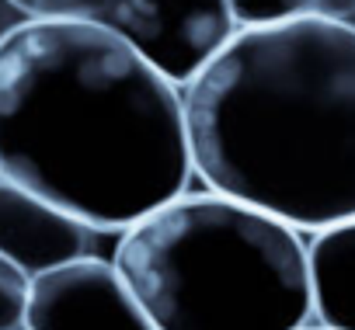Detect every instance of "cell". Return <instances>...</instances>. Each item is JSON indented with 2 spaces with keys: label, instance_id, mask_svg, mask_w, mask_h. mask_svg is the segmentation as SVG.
I'll use <instances>...</instances> for the list:
<instances>
[{
  "label": "cell",
  "instance_id": "6da1fadb",
  "mask_svg": "<svg viewBox=\"0 0 355 330\" xmlns=\"http://www.w3.org/2000/svg\"><path fill=\"white\" fill-rule=\"evenodd\" d=\"M0 174L122 233L196 174L182 84L105 28L25 18L0 39Z\"/></svg>",
  "mask_w": 355,
  "mask_h": 330
},
{
  "label": "cell",
  "instance_id": "7a4b0ae2",
  "mask_svg": "<svg viewBox=\"0 0 355 330\" xmlns=\"http://www.w3.org/2000/svg\"><path fill=\"white\" fill-rule=\"evenodd\" d=\"M192 167L300 233L355 216V28H234L182 84Z\"/></svg>",
  "mask_w": 355,
  "mask_h": 330
},
{
  "label": "cell",
  "instance_id": "3957f363",
  "mask_svg": "<svg viewBox=\"0 0 355 330\" xmlns=\"http://www.w3.org/2000/svg\"><path fill=\"white\" fill-rule=\"evenodd\" d=\"M112 261L157 330L310 327L303 233L209 188L122 230Z\"/></svg>",
  "mask_w": 355,
  "mask_h": 330
},
{
  "label": "cell",
  "instance_id": "277c9868",
  "mask_svg": "<svg viewBox=\"0 0 355 330\" xmlns=\"http://www.w3.org/2000/svg\"><path fill=\"white\" fill-rule=\"evenodd\" d=\"M28 18L112 32L174 84H185L234 35L227 0H28Z\"/></svg>",
  "mask_w": 355,
  "mask_h": 330
},
{
  "label": "cell",
  "instance_id": "5b68a950",
  "mask_svg": "<svg viewBox=\"0 0 355 330\" xmlns=\"http://www.w3.org/2000/svg\"><path fill=\"white\" fill-rule=\"evenodd\" d=\"M25 330H157L112 257L94 254L32 278Z\"/></svg>",
  "mask_w": 355,
  "mask_h": 330
},
{
  "label": "cell",
  "instance_id": "8992f818",
  "mask_svg": "<svg viewBox=\"0 0 355 330\" xmlns=\"http://www.w3.org/2000/svg\"><path fill=\"white\" fill-rule=\"evenodd\" d=\"M105 233L53 205L32 188L0 174V254L25 275H46L60 264L94 257Z\"/></svg>",
  "mask_w": 355,
  "mask_h": 330
},
{
  "label": "cell",
  "instance_id": "52a82bcc",
  "mask_svg": "<svg viewBox=\"0 0 355 330\" xmlns=\"http://www.w3.org/2000/svg\"><path fill=\"white\" fill-rule=\"evenodd\" d=\"M310 320L320 330H355V216L306 240Z\"/></svg>",
  "mask_w": 355,
  "mask_h": 330
},
{
  "label": "cell",
  "instance_id": "ba28073f",
  "mask_svg": "<svg viewBox=\"0 0 355 330\" xmlns=\"http://www.w3.org/2000/svg\"><path fill=\"white\" fill-rule=\"evenodd\" d=\"M234 28H268L313 15V0H227Z\"/></svg>",
  "mask_w": 355,
  "mask_h": 330
},
{
  "label": "cell",
  "instance_id": "9c48e42d",
  "mask_svg": "<svg viewBox=\"0 0 355 330\" xmlns=\"http://www.w3.org/2000/svg\"><path fill=\"white\" fill-rule=\"evenodd\" d=\"M28 292H32V275H25L15 261L0 254V330L28 327Z\"/></svg>",
  "mask_w": 355,
  "mask_h": 330
},
{
  "label": "cell",
  "instance_id": "30bf717a",
  "mask_svg": "<svg viewBox=\"0 0 355 330\" xmlns=\"http://www.w3.org/2000/svg\"><path fill=\"white\" fill-rule=\"evenodd\" d=\"M313 15L355 28V0H313Z\"/></svg>",
  "mask_w": 355,
  "mask_h": 330
},
{
  "label": "cell",
  "instance_id": "8fae6325",
  "mask_svg": "<svg viewBox=\"0 0 355 330\" xmlns=\"http://www.w3.org/2000/svg\"><path fill=\"white\" fill-rule=\"evenodd\" d=\"M21 21H25V15L11 4V0H0V39H4L11 28H18Z\"/></svg>",
  "mask_w": 355,
  "mask_h": 330
},
{
  "label": "cell",
  "instance_id": "7c38bea8",
  "mask_svg": "<svg viewBox=\"0 0 355 330\" xmlns=\"http://www.w3.org/2000/svg\"><path fill=\"white\" fill-rule=\"evenodd\" d=\"M303 330H320V327H303Z\"/></svg>",
  "mask_w": 355,
  "mask_h": 330
}]
</instances>
